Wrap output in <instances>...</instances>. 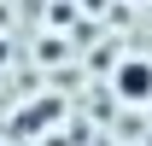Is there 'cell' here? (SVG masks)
I'll return each mask as SVG.
<instances>
[{
  "instance_id": "cell-3",
  "label": "cell",
  "mask_w": 152,
  "mask_h": 146,
  "mask_svg": "<svg viewBox=\"0 0 152 146\" xmlns=\"http://www.w3.org/2000/svg\"><path fill=\"white\" fill-rule=\"evenodd\" d=\"M0 64H6V41H0Z\"/></svg>"
},
{
  "instance_id": "cell-2",
  "label": "cell",
  "mask_w": 152,
  "mask_h": 146,
  "mask_svg": "<svg viewBox=\"0 0 152 146\" xmlns=\"http://www.w3.org/2000/svg\"><path fill=\"white\" fill-rule=\"evenodd\" d=\"M82 6H94V12H99V6H105V0H82Z\"/></svg>"
},
{
  "instance_id": "cell-1",
  "label": "cell",
  "mask_w": 152,
  "mask_h": 146,
  "mask_svg": "<svg viewBox=\"0 0 152 146\" xmlns=\"http://www.w3.org/2000/svg\"><path fill=\"white\" fill-rule=\"evenodd\" d=\"M111 93L123 99V105H152V58H140V53L117 58V70H111Z\"/></svg>"
}]
</instances>
